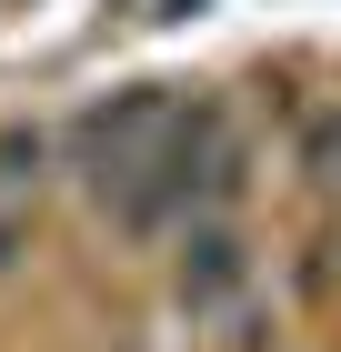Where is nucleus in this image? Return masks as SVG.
<instances>
[{
  "label": "nucleus",
  "mask_w": 341,
  "mask_h": 352,
  "mask_svg": "<svg viewBox=\"0 0 341 352\" xmlns=\"http://www.w3.org/2000/svg\"><path fill=\"white\" fill-rule=\"evenodd\" d=\"M221 292H241V242L231 232L181 242V302H221Z\"/></svg>",
  "instance_id": "f257e3e1"
}]
</instances>
